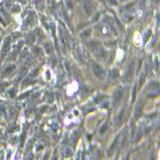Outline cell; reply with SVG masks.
<instances>
[{"label":"cell","mask_w":160,"mask_h":160,"mask_svg":"<svg viewBox=\"0 0 160 160\" xmlns=\"http://www.w3.org/2000/svg\"><path fill=\"white\" fill-rule=\"evenodd\" d=\"M124 96V91H123V88L122 87H118L117 89H116L113 93V96H112V103H113V106H116L118 105L122 98Z\"/></svg>","instance_id":"6da1fadb"},{"label":"cell","mask_w":160,"mask_h":160,"mask_svg":"<svg viewBox=\"0 0 160 160\" xmlns=\"http://www.w3.org/2000/svg\"><path fill=\"white\" fill-rule=\"evenodd\" d=\"M93 72H94L95 76L99 79H103L105 77V70L101 65H99L97 63L93 64Z\"/></svg>","instance_id":"7a4b0ae2"},{"label":"cell","mask_w":160,"mask_h":160,"mask_svg":"<svg viewBox=\"0 0 160 160\" xmlns=\"http://www.w3.org/2000/svg\"><path fill=\"white\" fill-rule=\"evenodd\" d=\"M83 7H84L85 12H87V14H90V13L92 12L93 5H92V3L89 1V0H84V2H83Z\"/></svg>","instance_id":"3957f363"},{"label":"cell","mask_w":160,"mask_h":160,"mask_svg":"<svg viewBox=\"0 0 160 160\" xmlns=\"http://www.w3.org/2000/svg\"><path fill=\"white\" fill-rule=\"evenodd\" d=\"M10 41H11V38L10 37H8V38H6V39H5V41H4V45H3V48H2V58L4 57V55H6L7 54V52H8V50H9V48H10Z\"/></svg>","instance_id":"277c9868"},{"label":"cell","mask_w":160,"mask_h":160,"mask_svg":"<svg viewBox=\"0 0 160 160\" xmlns=\"http://www.w3.org/2000/svg\"><path fill=\"white\" fill-rule=\"evenodd\" d=\"M119 137H120V134L115 138V140H114V142L112 143V145H111V147H110V149H109V154L111 153V152H114V150H115V148L117 147V145H118V142H119Z\"/></svg>","instance_id":"5b68a950"},{"label":"cell","mask_w":160,"mask_h":160,"mask_svg":"<svg viewBox=\"0 0 160 160\" xmlns=\"http://www.w3.org/2000/svg\"><path fill=\"white\" fill-rule=\"evenodd\" d=\"M141 114H142V107H141V105H140V104H138V105H137V107H136V108H135L134 118H135V119L139 118L140 116H141Z\"/></svg>","instance_id":"8992f818"},{"label":"cell","mask_w":160,"mask_h":160,"mask_svg":"<svg viewBox=\"0 0 160 160\" xmlns=\"http://www.w3.org/2000/svg\"><path fill=\"white\" fill-rule=\"evenodd\" d=\"M119 77V71L117 69H112L109 72V78L110 79H116Z\"/></svg>","instance_id":"52a82bcc"},{"label":"cell","mask_w":160,"mask_h":160,"mask_svg":"<svg viewBox=\"0 0 160 160\" xmlns=\"http://www.w3.org/2000/svg\"><path fill=\"white\" fill-rule=\"evenodd\" d=\"M132 73H133V66H132V64H130L128 66V68L126 77H128V79H130V78H132Z\"/></svg>","instance_id":"ba28073f"},{"label":"cell","mask_w":160,"mask_h":160,"mask_svg":"<svg viewBox=\"0 0 160 160\" xmlns=\"http://www.w3.org/2000/svg\"><path fill=\"white\" fill-rule=\"evenodd\" d=\"M88 46L93 50V51H95V50H97V47H98V44L96 42H91V43H89L88 44Z\"/></svg>","instance_id":"9c48e42d"},{"label":"cell","mask_w":160,"mask_h":160,"mask_svg":"<svg viewBox=\"0 0 160 160\" xmlns=\"http://www.w3.org/2000/svg\"><path fill=\"white\" fill-rule=\"evenodd\" d=\"M107 128H108V126L107 125H105L104 127H103V128H102V130H101V133H104L106 130H107Z\"/></svg>","instance_id":"30bf717a"},{"label":"cell","mask_w":160,"mask_h":160,"mask_svg":"<svg viewBox=\"0 0 160 160\" xmlns=\"http://www.w3.org/2000/svg\"><path fill=\"white\" fill-rule=\"evenodd\" d=\"M109 1H110V3H113L114 5H116V1H115V0H109Z\"/></svg>","instance_id":"8fae6325"},{"label":"cell","mask_w":160,"mask_h":160,"mask_svg":"<svg viewBox=\"0 0 160 160\" xmlns=\"http://www.w3.org/2000/svg\"><path fill=\"white\" fill-rule=\"evenodd\" d=\"M0 42H1V37H0Z\"/></svg>","instance_id":"7c38bea8"},{"label":"cell","mask_w":160,"mask_h":160,"mask_svg":"<svg viewBox=\"0 0 160 160\" xmlns=\"http://www.w3.org/2000/svg\"></svg>","instance_id":"4fadbf2b"}]
</instances>
